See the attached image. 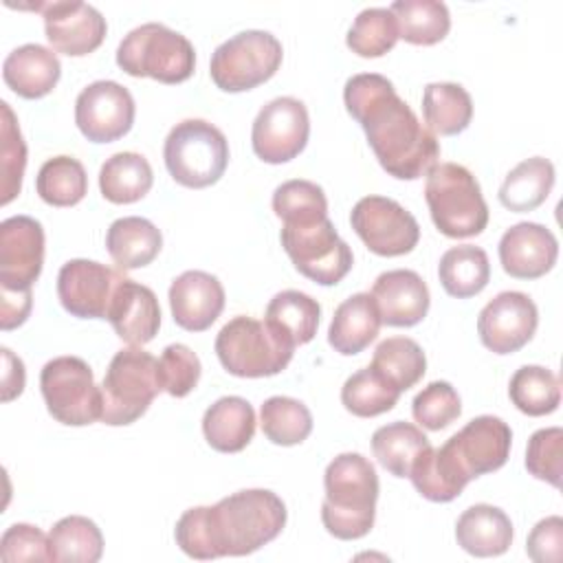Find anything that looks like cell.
Returning a JSON list of instances; mask_svg holds the SVG:
<instances>
[{"instance_id":"obj_2","label":"cell","mask_w":563,"mask_h":563,"mask_svg":"<svg viewBox=\"0 0 563 563\" xmlns=\"http://www.w3.org/2000/svg\"><path fill=\"white\" fill-rule=\"evenodd\" d=\"M218 556H244L271 543L286 526V504L273 490L246 488L207 506Z\"/></svg>"},{"instance_id":"obj_25","label":"cell","mask_w":563,"mask_h":563,"mask_svg":"<svg viewBox=\"0 0 563 563\" xmlns=\"http://www.w3.org/2000/svg\"><path fill=\"white\" fill-rule=\"evenodd\" d=\"M455 539L457 545L473 556H499L512 543V523L501 508L475 504L457 517Z\"/></svg>"},{"instance_id":"obj_48","label":"cell","mask_w":563,"mask_h":563,"mask_svg":"<svg viewBox=\"0 0 563 563\" xmlns=\"http://www.w3.org/2000/svg\"><path fill=\"white\" fill-rule=\"evenodd\" d=\"M158 374L163 389L174 398H183L198 385L202 365L196 352H191L187 345L172 343L158 358Z\"/></svg>"},{"instance_id":"obj_40","label":"cell","mask_w":563,"mask_h":563,"mask_svg":"<svg viewBox=\"0 0 563 563\" xmlns=\"http://www.w3.org/2000/svg\"><path fill=\"white\" fill-rule=\"evenodd\" d=\"M35 189L51 207H73L88 194V176L77 158L53 156L40 167Z\"/></svg>"},{"instance_id":"obj_17","label":"cell","mask_w":563,"mask_h":563,"mask_svg":"<svg viewBox=\"0 0 563 563\" xmlns=\"http://www.w3.org/2000/svg\"><path fill=\"white\" fill-rule=\"evenodd\" d=\"M539 310L534 301L519 290H504L493 297L477 317V334L495 354L521 350L537 332Z\"/></svg>"},{"instance_id":"obj_37","label":"cell","mask_w":563,"mask_h":563,"mask_svg":"<svg viewBox=\"0 0 563 563\" xmlns=\"http://www.w3.org/2000/svg\"><path fill=\"white\" fill-rule=\"evenodd\" d=\"M369 367L402 394L424 376L427 356L413 339L389 336L376 345Z\"/></svg>"},{"instance_id":"obj_35","label":"cell","mask_w":563,"mask_h":563,"mask_svg":"<svg viewBox=\"0 0 563 563\" xmlns=\"http://www.w3.org/2000/svg\"><path fill=\"white\" fill-rule=\"evenodd\" d=\"M438 277L446 295L468 299L482 292L490 279V264L484 249L460 244L444 251L438 264Z\"/></svg>"},{"instance_id":"obj_16","label":"cell","mask_w":563,"mask_h":563,"mask_svg":"<svg viewBox=\"0 0 563 563\" xmlns=\"http://www.w3.org/2000/svg\"><path fill=\"white\" fill-rule=\"evenodd\" d=\"M44 264V229L31 216H11L0 224V288L26 292Z\"/></svg>"},{"instance_id":"obj_13","label":"cell","mask_w":563,"mask_h":563,"mask_svg":"<svg viewBox=\"0 0 563 563\" xmlns=\"http://www.w3.org/2000/svg\"><path fill=\"white\" fill-rule=\"evenodd\" d=\"M310 136L306 106L295 97H277L262 106L251 128V145L257 158L271 165L288 163L301 154Z\"/></svg>"},{"instance_id":"obj_20","label":"cell","mask_w":563,"mask_h":563,"mask_svg":"<svg viewBox=\"0 0 563 563\" xmlns=\"http://www.w3.org/2000/svg\"><path fill=\"white\" fill-rule=\"evenodd\" d=\"M559 257L554 233L539 222H517L499 240L501 268L517 279L543 277Z\"/></svg>"},{"instance_id":"obj_44","label":"cell","mask_w":563,"mask_h":563,"mask_svg":"<svg viewBox=\"0 0 563 563\" xmlns=\"http://www.w3.org/2000/svg\"><path fill=\"white\" fill-rule=\"evenodd\" d=\"M345 42L358 57H380L389 53L398 42V24L394 13L385 7L363 9L354 18Z\"/></svg>"},{"instance_id":"obj_1","label":"cell","mask_w":563,"mask_h":563,"mask_svg":"<svg viewBox=\"0 0 563 563\" xmlns=\"http://www.w3.org/2000/svg\"><path fill=\"white\" fill-rule=\"evenodd\" d=\"M343 103L367 136L380 167L400 180L427 174L440 156L435 134L420 123L394 84L378 73H358L345 81Z\"/></svg>"},{"instance_id":"obj_3","label":"cell","mask_w":563,"mask_h":563,"mask_svg":"<svg viewBox=\"0 0 563 563\" xmlns=\"http://www.w3.org/2000/svg\"><path fill=\"white\" fill-rule=\"evenodd\" d=\"M323 488V528L341 541L365 537L374 526L378 499L374 464L361 453H341L325 466Z\"/></svg>"},{"instance_id":"obj_22","label":"cell","mask_w":563,"mask_h":563,"mask_svg":"<svg viewBox=\"0 0 563 563\" xmlns=\"http://www.w3.org/2000/svg\"><path fill=\"white\" fill-rule=\"evenodd\" d=\"M169 308L176 325L189 332H202L220 317L224 288L211 273L185 271L169 286Z\"/></svg>"},{"instance_id":"obj_27","label":"cell","mask_w":563,"mask_h":563,"mask_svg":"<svg viewBox=\"0 0 563 563\" xmlns=\"http://www.w3.org/2000/svg\"><path fill=\"white\" fill-rule=\"evenodd\" d=\"M202 433L211 449L220 453H240L253 440L255 411L242 396H222L207 407Z\"/></svg>"},{"instance_id":"obj_50","label":"cell","mask_w":563,"mask_h":563,"mask_svg":"<svg viewBox=\"0 0 563 563\" xmlns=\"http://www.w3.org/2000/svg\"><path fill=\"white\" fill-rule=\"evenodd\" d=\"M526 552L537 563H561V559H563V519L559 515L541 519L528 534Z\"/></svg>"},{"instance_id":"obj_47","label":"cell","mask_w":563,"mask_h":563,"mask_svg":"<svg viewBox=\"0 0 563 563\" xmlns=\"http://www.w3.org/2000/svg\"><path fill=\"white\" fill-rule=\"evenodd\" d=\"M526 468L537 479L561 486L563 473V429L545 427L530 435L526 446Z\"/></svg>"},{"instance_id":"obj_4","label":"cell","mask_w":563,"mask_h":563,"mask_svg":"<svg viewBox=\"0 0 563 563\" xmlns=\"http://www.w3.org/2000/svg\"><path fill=\"white\" fill-rule=\"evenodd\" d=\"M424 200L435 229L446 238H473L488 224L479 183L464 165L435 163L427 172Z\"/></svg>"},{"instance_id":"obj_52","label":"cell","mask_w":563,"mask_h":563,"mask_svg":"<svg viewBox=\"0 0 563 563\" xmlns=\"http://www.w3.org/2000/svg\"><path fill=\"white\" fill-rule=\"evenodd\" d=\"M2 361H4V374H2V400L9 402L24 389V363L9 350L2 347Z\"/></svg>"},{"instance_id":"obj_11","label":"cell","mask_w":563,"mask_h":563,"mask_svg":"<svg viewBox=\"0 0 563 563\" xmlns=\"http://www.w3.org/2000/svg\"><path fill=\"white\" fill-rule=\"evenodd\" d=\"M279 240L295 268L321 286L339 284L354 264L352 249L339 238L330 218L284 224Z\"/></svg>"},{"instance_id":"obj_43","label":"cell","mask_w":563,"mask_h":563,"mask_svg":"<svg viewBox=\"0 0 563 563\" xmlns=\"http://www.w3.org/2000/svg\"><path fill=\"white\" fill-rule=\"evenodd\" d=\"M273 211L284 224H308L328 218V198L317 183L292 178L273 191Z\"/></svg>"},{"instance_id":"obj_8","label":"cell","mask_w":563,"mask_h":563,"mask_svg":"<svg viewBox=\"0 0 563 563\" xmlns=\"http://www.w3.org/2000/svg\"><path fill=\"white\" fill-rule=\"evenodd\" d=\"M163 389L158 358L141 347L119 350L101 383V422L123 427L136 422Z\"/></svg>"},{"instance_id":"obj_46","label":"cell","mask_w":563,"mask_h":563,"mask_svg":"<svg viewBox=\"0 0 563 563\" xmlns=\"http://www.w3.org/2000/svg\"><path fill=\"white\" fill-rule=\"evenodd\" d=\"M411 413L420 427L429 431H440L460 418L462 402L451 383L433 380L416 394L411 402Z\"/></svg>"},{"instance_id":"obj_30","label":"cell","mask_w":563,"mask_h":563,"mask_svg":"<svg viewBox=\"0 0 563 563\" xmlns=\"http://www.w3.org/2000/svg\"><path fill=\"white\" fill-rule=\"evenodd\" d=\"M321 306L317 299L301 290H282L277 292L268 306L264 321L288 343L303 345L314 339L319 328Z\"/></svg>"},{"instance_id":"obj_19","label":"cell","mask_w":563,"mask_h":563,"mask_svg":"<svg viewBox=\"0 0 563 563\" xmlns=\"http://www.w3.org/2000/svg\"><path fill=\"white\" fill-rule=\"evenodd\" d=\"M460 468L468 479L501 468L510 455L512 431L497 416H477L468 420L446 442Z\"/></svg>"},{"instance_id":"obj_42","label":"cell","mask_w":563,"mask_h":563,"mask_svg":"<svg viewBox=\"0 0 563 563\" xmlns=\"http://www.w3.org/2000/svg\"><path fill=\"white\" fill-rule=\"evenodd\" d=\"M400 391L389 385L380 374H376L369 365L354 372L341 387L343 407L358 418L380 416L398 402Z\"/></svg>"},{"instance_id":"obj_9","label":"cell","mask_w":563,"mask_h":563,"mask_svg":"<svg viewBox=\"0 0 563 563\" xmlns=\"http://www.w3.org/2000/svg\"><path fill=\"white\" fill-rule=\"evenodd\" d=\"M282 57V42L273 33L240 31L213 51L209 73L220 90L244 92L268 81L279 70Z\"/></svg>"},{"instance_id":"obj_39","label":"cell","mask_w":563,"mask_h":563,"mask_svg":"<svg viewBox=\"0 0 563 563\" xmlns=\"http://www.w3.org/2000/svg\"><path fill=\"white\" fill-rule=\"evenodd\" d=\"M512 405L526 416H548L561 402L559 376L541 365L519 367L508 385Z\"/></svg>"},{"instance_id":"obj_15","label":"cell","mask_w":563,"mask_h":563,"mask_svg":"<svg viewBox=\"0 0 563 563\" xmlns=\"http://www.w3.org/2000/svg\"><path fill=\"white\" fill-rule=\"evenodd\" d=\"M119 271L95 260H68L57 273V297L66 312L79 319H108L119 284Z\"/></svg>"},{"instance_id":"obj_29","label":"cell","mask_w":563,"mask_h":563,"mask_svg":"<svg viewBox=\"0 0 563 563\" xmlns=\"http://www.w3.org/2000/svg\"><path fill=\"white\" fill-rule=\"evenodd\" d=\"M409 479L413 488L429 501H453L464 486L471 482L468 475L460 468L453 453L446 449V444L420 453V457L413 462Z\"/></svg>"},{"instance_id":"obj_12","label":"cell","mask_w":563,"mask_h":563,"mask_svg":"<svg viewBox=\"0 0 563 563\" xmlns=\"http://www.w3.org/2000/svg\"><path fill=\"white\" fill-rule=\"evenodd\" d=\"M350 224L363 244L380 257L407 255L420 240L418 220L402 205L385 196L361 198L352 207Z\"/></svg>"},{"instance_id":"obj_18","label":"cell","mask_w":563,"mask_h":563,"mask_svg":"<svg viewBox=\"0 0 563 563\" xmlns=\"http://www.w3.org/2000/svg\"><path fill=\"white\" fill-rule=\"evenodd\" d=\"M31 9L44 15V33L53 51L68 57H84L101 46L108 24L106 18L86 2H40Z\"/></svg>"},{"instance_id":"obj_38","label":"cell","mask_w":563,"mask_h":563,"mask_svg":"<svg viewBox=\"0 0 563 563\" xmlns=\"http://www.w3.org/2000/svg\"><path fill=\"white\" fill-rule=\"evenodd\" d=\"M48 545L53 561L97 563L103 554V534L92 519L70 515L51 528Z\"/></svg>"},{"instance_id":"obj_31","label":"cell","mask_w":563,"mask_h":563,"mask_svg":"<svg viewBox=\"0 0 563 563\" xmlns=\"http://www.w3.org/2000/svg\"><path fill=\"white\" fill-rule=\"evenodd\" d=\"M422 117L433 134L453 136L468 128L473 119V99L464 86L453 81H433L422 92Z\"/></svg>"},{"instance_id":"obj_6","label":"cell","mask_w":563,"mask_h":563,"mask_svg":"<svg viewBox=\"0 0 563 563\" xmlns=\"http://www.w3.org/2000/svg\"><path fill=\"white\" fill-rule=\"evenodd\" d=\"M163 158L169 176L178 185L202 189L222 178L229 165V141L213 123L185 119L169 130Z\"/></svg>"},{"instance_id":"obj_49","label":"cell","mask_w":563,"mask_h":563,"mask_svg":"<svg viewBox=\"0 0 563 563\" xmlns=\"http://www.w3.org/2000/svg\"><path fill=\"white\" fill-rule=\"evenodd\" d=\"M0 559L4 563L53 561L48 537L31 523H13L2 532Z\"/></svg>"},{"instance_id":"obj_14","label":"cell","mask_w":563,"mask_h":563,"mask_svg":"<svg viewBox=\"0 0 563 563\" xmlns=\"http://www.w3.org/2000/svg\"><path fill=\"white\" fill-rule=\"evenodd\" d=\"M134 114L136 106L130 90L110 79L88 84L75 101V123L92 143H112L125 136Z\"/></svg>"},{"instance_id":"obj_34","label":"cell","mask_w":563,"mask_h":563,"mask_svg":"<svg viewBox=\"0 0 563 563\" xmlns=\"http://www.w3.org/2000/svg\"><path fill=\"white\" fill-rule=\"evenodd\" d=\"M429 446L431 442L422 433V429L405 420L383 424L372 435L374 457L385 471L396 477H409L413 462Z\"/></svg>"},{"instance_id":"obj_10","label":"cell","mask_w":563,"mask_h":563,"mask_svg":"<svg viewBox=\"0 0 563 563\" xmlns=\"http://www.w3.org/2000/svg\"><path fill=\"white\" fill-rule=\"evenodd\" d=\"M40 389L48 413L68 427L101 420L103 398L90 365L79 356H55L40 372Z\"/></svg>"},{"instance_id":"obj_23","label":"cell","mask_w":563,"mask_h":563,"mask_svg":"<svg viewBox=\"0 0 563 563\" xmlns=\"http://www.w3.org/2000/svg\"><path fill=\"white\" fill-rule=\"evenodd\" d=\"M108 321L121 341L134 347L150 343L161 328V306L154 290L125 277L114 292Z\"/></svg>"},{"instance_id":"obj_7","label":"cell","mask_w":563,"mask_h":563,"mask_svg":"<svg viewBox=\"0 0 563 563\" xmlns=\"http://www.w3.org/2000/svg\"><path fill=\"white\" fill-rule=\"evenodd\" d=\"M216 354L222 367L240 378L275 376L290 363L295 345L282 339L266 321L240 314L216 336Z\"/></svg>"},{"instance_id":"obj_36","label":"cell","mask_w":563,"mask_h":563,"mask_svg":"<svg viewBox=\"0 0 563 563\" xmlns=\"http://www.w3.org/2000/svg\"><path fill=\"white\" fill-rule=\"evenodd\" d=\"M389 11L398 24V37L409 44H438L451 29L449 9L440 0H396Z\"/></svg>"},{"instance_id":"obj_26","label":"cell","mask_w":563,"mask_h":563,"mask_svg":"<svg viewBox=\"0 0 563 563\" xmlns=\"http://www.w3.org/2000/svg\"><path fill=\"white\" fill-rule=\"evenodd\" d=\"M380 323L374 297L356 292L336 306L328 328V343L343 356L358 354L378 336Z\"/></svg>"},{"instance_id":"obj_41","label":"cell","mask_w":563,"mask_h":563,"mask_svg":"<svg viewBox=\"0 0 563 563\" xmlns=\"http://www.w3.org/2000/svg\"><path fill=\"white\" fill-rule=\"evenodd\" d=\"M262 433L279 446L303 442L312 431L310 409L290 396H271L260 409Z\"/></svg>"},{"instance_id":"obj_5","label":"cell","mask_w":563,"mask_h":563,"mask_svg":"<svg viewBox=\"0 0 563 563\" xmlns=\"http://www.w3.org/2000/svg\"><path fill=\"white\" fill-rule=\"evenodd\" d=\"M117 66L130 77L180 84L194 75L196 51L183 33L161 22H145L121 40L117 48Z\"/></svg>"},{"instance_id":"obj_32","label":"cell","mask_w":563,"mask_h":563,"mask_svg":"<svg viewBox=\"0 0 563 563\" xmlns=\"http://www.w3.org/2000/svg\"><path fill=\"white\" fill-rule=\"evenodd\" d=\"M154 183L152 167L143 154L117 152L99 169L101 196L114 205L141 200Z\"/></svg>"},{"instance_id":"obj_21","label":"cell","mask_w":563,"mask_h":563,"mask_svg":"<svg viewBox=\"0 0 563 563\" xmlns=\"http://www.w3.org/2000/svg\"><path fill=\"white\" fill-rule=\"evenodd\" d=\"M380 321L394 328H411L429 312V288L424 279L409 268L385 271L376 277L372 292Z\"/></svg>"},{"instance_id":"obj_24","label":"cell","mask_w":563,"mask_h":563,"mask_svg":"<svg viewBox=\"0 0 563 563\" xmlns=\"http://www.w3.org/2000/svg\"><path fill=\"white\" fill-rule=\"evenodd\" d=\"M59 75L62 64L57 55L42 44H22L2 64L4 84L24 99L46 97L57 86Z\"/></svg>"},{"instance_id":"obj_45","label":"cell","mask_w":563,"mask_h":563,"mask_svg":"<svg viewBox=\"0 0 563 563\" xmlns=\"http://www.w3.org/2000/svg\"><path fill=\"white\" fill-rule=\"evenodd\" d=\"M2 110V147H0V169H2V205H9L22 189V176L26 167V143L22 139L18 119L7 101H0Z\"/></svg>"},{"instance_id":"obj_28","label":"cell","mask_w":563,"mask_h":563,"mask_svg":"<svg viewBox=\"0 0 563 563\" xmlns=\"http://www.w3.org/2000/svg\"><path fill=\"white\" fill-rule=\"evenodd\" d=\"M163 246V235L154 222L141 216L114 220L106 233V249L112 262L123 271L147 266Z\"/></svg>"},{"instance_id":"obj_33","label":"cell","mask_w":563,"mask_h":563,"mask_svg":"<svg viewBox=\"0 0 563 563\" xmlns=\"http://www.w3.org/2000/svg\"><path fill=\"white\" fill-rule=\"evenodd\" d=\"M554 185V165L543 156L521 161L499 187V202L515 213L532 211L545 202Z\"/></svg>"},{"instance_id":"obj_51","label":"cell","mask_w":563,"mask_h":563,"mask_svg":"<svg viewBox=\"0 0 563 563\" xmlns=\"http://www.w3.org/2000/svg\"><path fill=\"white\" fill-rule=\"evenodd\" d=\"M31 306H33L31 290H26V292L2 290L0 292V325H2V330H13V328L22 325L31 312Z\"/></svg>"}]
</instances>
